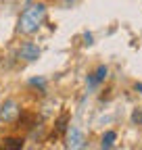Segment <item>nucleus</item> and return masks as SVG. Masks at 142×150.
<instances>
[{
  "instance_id": "nucleus-1",
  "label": "nucleus",
  "mask_w": 142,
  "mask_h": 150,
  "mask_svg": "<svg viewBox=\"0 0 142 150\" xmlns=\"http://www.w3.org/2000/svg\"><path fill=\"white\" fill-rule=\"evenodd\" d=\"M44 17H46V4L36 2V4L27 6L21 13L19 23H17V29H19V33H23V35H31V33H36L40 29Z\"/></svg>"
},
{
  "instance_id": "nucleus-6",
  "label": "nucleus",
  "mask_w": 142,
  "mask_h": 150,
  "mask_svg": "<svg viewBox=\"0 0 142 150\" xmlns=\"http://www.w3.org/2000/svg\"><path fill=\"white\" fill-rule=\"evenodd\" d=\"M23 144H25L23 138H4L0 150H23Z\"/></svg>"
},
{
  "instance_id": "nucleus-7",
  "label": "nucleus",
  "mask_w": 142,
  "mask_h": 150,
  "mask_svg": "<svg viewBox=\"0 0 142 150\" xmlns=\"http://www.w3.org/2000/svg\"><path fill=\"white\" fill-rule=\"evenodd\" d=\"M115 138H117V134H115V131H104V136H102V144H100V148H102V150H111V146H113Z\"/></svg>"
},
{
  "instance_id": "nucleus-12",
  "label": "nucleus",
  "mask_w": 142,
  "mask_h": 150,
  "mask_svg": "<svg viewBox=\"0 0 142 150\" xmlns=\"http://www.w3.org/2000/svg\"><path fill=\"white\" fill-rule=\"evenodd\" d=\"M84 40H86V44H88V46H90L94 38H92V33H88V31H86V33H84Z\"/></svg>"
},
{
  "instance_id": "nucleus-4",
  "label": "nucleus",
  "mask_w": 142,
  "mask_h": 150,
  "mask_svg": "<svg viewBox=\"0 0 142 150\" xmlns=\"http://www.w3.org/2000/svg\"><path fill=\"white\" fill-rule=\"evenodd\" d=\"M17 54H19V59L21 61H25V63H33V61H38L40 59V48L38 46H36L33 42H23L21 46H19V52H17Z\"/></svg>"
},
{
  "instance_id": "nucleus-2",
  "label": "nucleus",
  "mask_w": 142,
  "mask_h": 150,
  "mask_svg": "<svg viewBox=\"0 0 142 150\" xmlns=\"http://www.w3.org/2000/svg\"><path fill=\"white\" fill-rule=\"evenodd\" d=\"M86 144H88V140H86L84 131L75 125H69L65 131V148L67 150H86Z\"/></svg>"
},
{
  "instance_id": "nucleus-10",
  "label": "nucleus",
  "mask_w": 142,
  "mask_h": 150,
  "mask_svg": "<svg viewBox=\"0 0 142 150\" xmlns=\"http://www.w3.org/2000/svg\"><path fill=\"white\" fill-rule=\"evenodd\" d=\"M44 83H46V81H44L42 77H38V79H29V86H40V88H44Z\"/></svg>"
},
{
  "instance_id": "nucleus-9",
  "label": "nucleus",
  "mask_w": 142,
  "mask_h": 150,
  "mask_svg": "<svg viewBox=\"0 0 142 150\" xmlns=\"http://www.w3.org/2000/svg\"><path fill=\"white\" fill-rule=\"evenodd\" d=\"M132 123L142 125V108H136V110L132 112Z\"/></svg>"
},
{
  "instance_id": "nucleus-3",
  "label": "nucleus",
  "mask_w": 142,
  "mask_h": 150,
  "mask_svg": "<svg viewBox=\"0 0 142 150\" xmlns=\"http://www.w3.org/2000/svg\"><path fill=\"white\" fill-rule=\"evenodd\" d=\"M17 117H19V104L15 100H4L0 104V121L4 123H13Z\"/></svg>"
},
{
  "instance_id": "nucleus-8",
  "label": "nucleus",
  "mask_w": 142,
  "mask_h": 150,
  "mask_svg": "<svg viewBox=\"0 0 142 150\" xmlns=\"http://www.w3.org/2000/svg\"><path fill=\"white\" fill-rule=\"evenodd\" d=\"M57 131H67V127H69V115H67V112H63V115L57 119Z\"/></svg>"
},
{
  "instance_id": "nucleus-5",
  "label": "nucleus",
  "mask_w": 142,
  "mask_h": 150,
  "mask_svg": "<svg viewBox=\"0 0 142 150\" xmlns=\"http://www.w3.org/2000/svg\"><path fill=\"white\" fill-rule=\"evenodd\" d=\"M107 75H109V69H107V65H98V67L94 69V73L88 75V86L94 88V86L102 83V81L107 79Z\"/></svg>"
},
{
  "instance_id": "nucleus-13",
  "label": "nucleus",
  "mask_w": 142,
  "mask_h": 150,
  "mask_svg": "<svg viewBox=\"0 0 142 150\" xmlns=\"http://www.w3.org/2000/svg\"><path fill=\"white\" fill-rule=\"evenodd\" d=\"M134 88H136V90H138V92L142 94V83H134Z\"/></svg>"
},
{
  "instance_id": "nucleus-11",
  "label": "nucleus",
  "mask_w": 142,
  "mask_h": 150,
  "mask_svg": "<svg viewBox=\"0 0 142 150\" xmlns=\"http://www.w3.org/2000/svg\"><path fill=\"white\" fill-rule=\"evenodd\" d=\"M73 4H75V0H61V6L63 8H71Z\"/></svg>"
}]
</instances>
